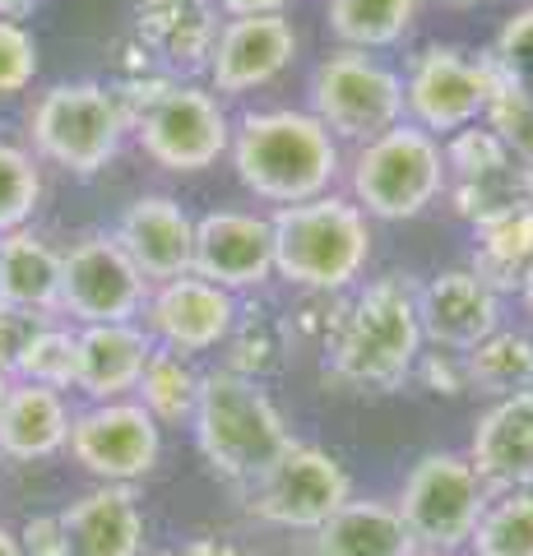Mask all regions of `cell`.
Returning a JSON list of instances; mask_svg holds the SVG:
<instances>
[{
  "label": "cell",
  "mask_w": 533,
  "mask_h": 556,
  "mask_svg": "<svg viewBox=\"0 0 533 556\" xmlns=\"http://www.w3.org/2000/svg\"><path fill=\"white\" fill-rule=\"evenodd\" d=\"M422 348L418 278H367L348 292L343 325L325 348V386L343 394H399Z\"/></svg>",
  "instance_id": "1"
},
{
  "label": "cell",
  "mask_w": 533,
  "mask_h": 556,
  "mask_svg": "<svg viewBox=\"0 0 533 556\" xmlns=\"http://www.w3.org/2000/svg\"><path fill=\"white\" fill-rule=\"evenodd\" d=\"M228 159L246 195L274 208L330 195L343 177V144L302 108L237 116Z\"/></svg>",
  "instance_id": "2"
},
{
  "label": "cell",
  "mask_w": 533,
  "mask_h": 556,
  "mask_svg": "<svg viewBox=\"0 0 533 556\" xmlns=\"http://www.w3.org/2000/svg\"><path fill=\"white\" fill-rule=\"evenodd\" d=\"M274 223V278L292 292H353L371 265V218L348 195L283 204Z\"/></svg>",
  "instance_id": "3"
},
{
  "label": "cell",
  "mask_w": 533,
  "mask_h": 556,
  "mask_svg": "<svg viewBox=\"0 0 533 556\" xmlns=\"http://www.w3.org/2000/svg\"><path fill=\"white\" fill-rule=\"evenodd\" d=\"M191 427H195V450L210 464V473L232 482L237 492L261 478L297 441L283 408L274 404L261 380H246L228 367L204 371Z\"/></svg>",
  "instance_id": "4"
},
{
  "label": "cell",
  "mask_w": 533,
  "mask_h": 556,
  "mask_svg": "<svg viewBox=\"0 0 533 556\" xmlns=\"http://www.w3.org/2000/svg\"><path fill=\"white\" fill-rule=\"evenodd\" d=\"M348 200L376 223L422 218L445 195V149L413 121H399L385 135L367 139L343 159Z\"/></svg>",
  "instance_id": "5"
},
{
  "label": "cell",
  "mask_w": 533,
  "mask_h": 556,
  "mask_svg": "<svg viewBox=\"0 0 533 556\" xmlns=\"http://www.w3.org/2000/svg\"><path fill=\"white\" fill-rule=\"evenodd\" d=\"M126 116L102 79H65L33 98L28 149L65 177H98L126 144Z\"/></svg>",
  "instance_id": "6"
},
{
  "label": "cell",
  "mask_w": 533,
  "mask_h": 556,
  "mask_svg": "<svg viewBox=\"0 0 533 556\" xmlns=\"http://www.w3.org/2000/svg\"><path fill=\"white\" fill-rule=\"evenodd\" d=\"M306 93H312V108L306 112L348 149L367 144V139L408 121L404 116V75L363 47H334L330 56H320Z\"/></svg>",
  "instance_id": "7"
},
{
  "label": "cell",
  "mask_w": 533,
  "mask_h": 556,
  "mask_svg": "<svg viewBox=\"0 0 533 556\" xmlns=\"http://www.w3.org/2000/svg\"><path fill=\"white\" fill-rule=\"evenodd\" d=\"M404 116L427 135L450 139L455 130L483 121L502 75L487 51H469L455 42H427L404 61Z\"/></svg>",
  "instance_id": "8"
},
{
  "label": "cell",
  "mask_w": 533,
  "mask_h": 556,
  "mask_svg": "<svg viewBox=\"0 0 533 556\" xmlns=\"http://www.w3.org/2000/svg\"><path fill=\"white\" fill-rule=\"evenodd\" d=\"M487 482L459 450H427L404 473L394 510L408 525L418 552H464L473 538L478 515L487 506Z\"/></svg>",
  "instance_id": "9"
},
{
  "label": "cell",
  "mask_w": 533,
  "mask_h": 556,
  "mask_svg": "<svg viewBox=\"0 0 533 556\" xmlns=\"http://www.w3.org/2000/svg\"><path fill=\"white\" fill-rule=\"evenodd\" d=\"M130 135L153 167L172 177H195L228 159L232 112L204 79H172V89L140 116Z\"/></svg>",
  "instance_id": "10"
},
{
  "label": "cell",
  "mask_w": 533,
  "mask_h": 556,
  "mask_svg": "<svg viewBox=\"0 0 533 556\" xmlns=\"http://www.w3.org/2000/svg\"><path fill=\"white\" fill-rule=\"evenodd\" d=\"M343 501H353V478L330 450L292 441L255 482L242 486L251 519L288 533H316Z\"/></svg>",
  "instance_id": "11"
},
{
  "label": "cell",
  "mask_w": 533,
  "mask_h": 556,
  "mask_svg": "<svg viewBox=\"0 0 533 556\" xmlns=\"http://www.w3.org/2000/svg\"><path fill=\"white\" fill-rule=\"evenodd\" d=\"M149 288L112 232H84L71 251H61V316L75 325L140 320Z\"/></svg>",
  "instance_id": "12"
},
{
  "label": "cell",
  "mask_w": 533,
  "mask_h": 556,
  "mask_svg": "<svg viewBox=\"0 0 533 556\" xmlns=\"http://www.w3.org/2000/svg\"><path fill=\"white\" fill-rule=\"evenodd\" d=\"M71 455L93 482H126L135 486L149 478L163 459V427L140 399H107V404H89L71 417Z\"/></svg>",
  "instance_id": "13"
},
{
  "label": "cell",
  "mask_w": 533,
  "mask_h": 556,
  "mask_svg": "<svg viewBox=\"0 0 533 556\" xmlns=\"http://www.w3.org/2000/svg\"><path fill=\"white\" fill-rule=\"evenodd\" d=\"M191 274L251 298L274 278V223L261 208H210L195 218Z\"/></svg>",
  "instance_id": "14"
},
{
  "label": "cell",
  "mask_w": 533,
  "mask_h": 556,
  "mask_svg": "<svg viewBox=\"0 0 533 556\" xmlns=\"http://www.w3.org/2000/svg\"><path fill=\"white\" fill-rule=\"evenodd\" d=\"M297 24L288 14H251V20H223L218 42L204 65V84L228 102L265 89L297 61Z\"/></svg>",
  "instance_id": "15"
},
{
  "label": "cell",
  "mask_w": 533,
  "mask_h": 556,
  "mask_svg": "<svg viewBox=\"0 0 533 556\" xmlns=\"http://www.w3.org/2000/svg\"><path fill=\"white\" fill-rule=\"evenodd\" d=\"M237 302L228 288L210 283L200 274H181V278H163L149 288L144 316L140 325L149 329V339L158 348H172L181 357H200L223 348L237 316Z\"/></svg>",
  "instance_id": "16"
},
{
  "label": "cell",
  "mask_w": 533,
  "mask_h": 556,
  "mask_svg": "<svg viewBox=\"0 0 533 556\" xmlns=\"http://www.w3.org/2000/svg\"><path fill=\"white\" fill-rule=\"evenodd\" d=\"M218 28L223 14L214 0H135L130 5V38L177 79L204 75Z\"/></svg>",
  "instance_id": "17"
},
{
  "label": "cell",
  "mask_w": 533,
  "mask_h": 556,
  "mask_svg": "<svg viewBox=\"0 0 533 556\" xmlns=\"http://www.w3.org/2000/svg\"><path fill=\"white\" fill-rule=\"evenodd\" d=\"M112 237L122 241V251L135 260L149 283L163 278H181L191 274V255H195V218L186 214V204L163 190H144L135 195L122 218H116Z\"/></svg>",
  "instance_id": "18"
},
{
  "label": "cell",
  "mask_w": 533,
  "mask_h": 556,
  "mask_svg": "<svg viewBox=\"0 0 533 556\" xmlns=\"http://www.w3.org/2000/svg\"><path fill=\"white\" fill-rule=\"evenodd\" d=\"M418 320L422 339L455 353H473L487 334L502 329V292H492L469 265L441 269L418 283Z\"/></svg>",
  "instance_id": "19"
},
{
  "label": "cell",
  "mask_w": 533,
  "mask_h": 556,
  "mask_svg": "<svg viewBox=\"0 0 533 556\" xmlns=\"http://www.w3.org/2000/svg\"><path fill=\"white\" fill-rule=\"evenodd\" d=\"M464 459L487 482V492L533 486V390L492 399V408L473 422Z\"/></svg>",
  "instance_id": "20"
},
{
  "label": "cell",
  "mask_w": 533,
  "mask_h": 556,
  "mask_svg": "<svg viewBox=\"0 0 533 556\" xmlns=\"http://www.w3.org/2000/svg\"><path fill=\"white\" fill-rule=\"evenodd\" d=\"M149 353H153V339L140 320L75 325V390L89 404L130 399L144 376Z\"/></svg>",
  "instance_id": "21"
},
{
  "label": "cell",
  "mask_w": 533,
  "mask_h": 556,
  "mask_svg": "<svg viewBox=\"0 0 533 556\" xmlns=\"http://www.w3.org/2000/svg\"><path fill=\"white\" fill-rule=\"evenodd\" d=\"M71 556H144V506L126 482H98L61 510Z\"/></svg>",
  "instance_id": "22"
},
{
  "label": "cell",
  "mask_w": 533,
  "mask_h": 556,
  "mask_svg": "<svg viewBox=\"0 0 533 556\" xmlns=\"http://www.w3.org/2000/svg\"><path fill=\"white\" fill-rule=\"evenodd\" d=\"M71 417H75V408L61 390L10 380L5 399H0V459L38 464V459L65 455Z\"/></svg>",
  "instance_id": "23"
},
{
  "label": "cell",
  "mask_w": 533,
  "mask_h": 556,
  "mask_svg": "<svg viewBox=\"0 0 533 556\" xmlns=\"http://www.w3.org/2000/svg\"><path fill=\"white\" fill-rule=\"evenodd\" d=\"M292 353H297V339H292L283 306H274L261 292L237 302L232 329H228V339H223V367L265 386V380H274L288 367Z\"/></svg>",
  "instance_id": "24"
},
{
  "label": "cell",
  "mask_w": 533,
  "mask_h": 556,
  "mask_svg": "<svg viewBox=\"0 0 533 556\" xmlns=\"http://www.w3.org/2000/svg\"><path fill=\"white\" fill-rule=\"evenodd\" d=\"M312 538H316V556H413L418 552L408 525L394 510V501H376V496L343 501Z\"/></svg>",
  "instance_id": "25"
},
{
  "label": "cell",
  "mask_w": 533,
  "mask_h": 556,
  "mask_svg": "<svg viewBox=\"0 0 533 556\" xmlns=\"http://www.w3.org/2000/svg\"><path fill=\"white\" fill-rule=\"evenodd\" d=\"M0 302L61 316V251L33 228L0 237Z\"/></svg>",
  "instance_id": "26"
},
{
  "label": "cell",
  "mask_w": 533,
  "mask_h": 556,
  "mask_svg": "<svg viewBox=\"0 0 533 556\" xmlns=\"http://www.w3.org/2000/svg\"><path fill=\"white\" fill-rule=\"evenodd\" d=\"M469 269L483 278L492 292H502V298H510V292L520 298L524 283L533 278V204L473 228Z\"/></svg>",
  "instance_id": "27"
},
{
  "label": "cell",
  "mask_w": 533,
  "mask_h": 556,
  "mask_svg": "<svg viewBox=\"0 0 533 556\" xmlns=\"http://www.w3.org/2000/svg\"><path fill=\"white\" fill-rule=\"evenodd\" d=\"M445 195H450V208L469 228H483V223H496L515 214V208L533 204V167H524L520 159H502L492 167L450 177L445 181Z\"/></svg>",
  "instance_id": "28"
},
{
  "label": "cell",
  "mask_w": 533,
  "mask_h": 556,
  "mask_svg": "<svg viewBox=\"0 0 533 556\" xmlns=\"http://www.w3.org/2000/svg\"><path fill=\"white\" fill-rule=\"evenodd\" d=\"M422 0H325V28L339 47L390 51L418 24Z\"/></svg>",
  "instance_id": "29"
},
{
  "label": "cell",
  "mask_w": 533,
  "mask_h": 556,
  "mask_svg": "<svg viewBox=\"0 0 533 556\" xmlns=\"http://www.w3.org/2000/svg\"><path fill=\"white\" fill-rule=\"evenodd\" d=\"M200 380H204V371H195V357H181V353H172V348L153 343L144 376H140V386H135V399L153 413L158 427H181V422H191V413L200 404Z\"/></svg>",
  "instance_id": "30"
},
{
  "label": "cell",
  "mask_w": 533,
  "mask_h": 556,
  "mask_svg": "<svg viewBox=\"0 0 533 556\" xmlns=\"http://www.w3.org/2000/svg\"><path fill=\"white\" fill-rule=\"evenodd\" d=\"M524 390H533V334L502 325L469 353V394L506 399Z\"/></svg>",
  "instance_id": "31"
},
{
  "label": "cell",
  "mask_w": 533,
  "mask_h": 556,
  "mask_svg": "<svg viewBox=\"0 0 533 556\" xmlns=\"http://www.w3.org/2000/svg\"><path fill=\"white\" fill-rule=\"evenodd\" d=\"M469 556H533V486L487 496L469 538Z\"/></svg>",
  "instance_id": "32"
},
{
  "label": "cell",
  "mask_w": 533,
  "mask_h": 556,
  "mask_svg": "<svg viewBox=\"0 0 533 556\" xmlns=\"http://www.w3.org/2000/svg\"><path fill=\"white\" fill-rule=\"evenodd\" d=\"M42 204V163L28 144L0 139V237L28 228Z\"/></svg>",
  "instance_id": "33"
},
{
  "label": "cell",
  "mask_w": 533,
  "mask_h": 556,
  "mask_svg": "<svg viewBox=\"0 0 533 556\" xmlns=\"http://www.w3.org/2000/svg\"><path fill=\"white\" fill-rule=\"evenodd\" d=\"M10 380H28V386H47V390H75V329L61 316L47 320L38 334L28 339V348L14 362Z\"/></svg>",
  "instance_id": "34"
},
{
  "label": "cell",
  "mask_w": 533,
  "mask_h": 556,
  "mask_svg": "<svg viewBox=\"0 0 533 556\" xmlns=\"http://www.w3.org/2000/svg\"><path fill=\"white\" fill-rule=\"evenodd\" d=\"M487 56H492L506 89L533 98V5L510 14L502 24V33H496V42L487 47Z\"/></svg>",
  "instance_id": "35"
},
{
  "label": "cell",
  "mask_w": 533,
  "mask_h": 556,
  "mask_svg": "<svg viewBox=\"0 0 533 556\" xmlns=\"http://www.w3.org/2000/svg\"><path fill=\"white\" fill-rule=\"evenodd\" d=\"M343 311H348V292H297V302L288 306V325L297 348H330L339 334Z\"/></svg>",
  "instance_id": "36"
},
{
  "label": "cell",
  "mask_w": 533,
  "mask_h": 556,
  "mask_svg": "<svg viewBox=\"0 0 533 556\" xmlns=\"http://www.w3.org/2000/svg\"><path fill=\"white\" fill-rule=\"evenodd\" d=\"M483 121L496 130V139L510 149V159H520L524 167H533V98L529 93H515V89H496Z\"/></svg>",
  "instance_id": "37"
},
{
  "label": "cell",
  "mask_w": 533,
  "mask_h": 556,
  "mask_svg": "<svg viewBox=\"0 0 533 556\" xmlns=\"http://www.w3.org/2000/svg\"><path fill=\"white\" fill-rule=\"evenodd\" d=\"M38 38L20 20H0V98H20L38 79Z\"/></svg>",
  "instance_id": "38"
},
{
  "label": "cell",
  "mask_w": 533,
  "mask_h": 556,
  "mask_svg": "<svg viewBox=\"0 0 533 556\" xmlns=\"http://www.w3.org/2000/svg\"><path fill=\"white\" fill-rule=\"evenodd\" d=\"M413 380L427 390V394H469V353H455V348H436L427 343L418 362H413Z\"/></svg>",
  "instance_id": "39"
},
{
  "label": "cell",
  "mask_w": 533,
  "mask_h": 556,
  "mask_svg": "<svg viewBox=\"0 0 533 556\" xmlns=\"http://www.w3.org/2000/svg\"><path fill=\"white\" fill-rule=\"evenodd\" d=\"M56 316H38V311H24V306H5L0 302V371H14V362L28 348V339Z\"/></svg>",
  "instance_id": "40"
},
{
  "label": "cell",
  "mask_w": 533,
  "mask_h": 556,
  "mask_svg": "<svg viewBox=\"0 0 533 556\" xmlns=\"http://www.w3.org/2000/svg\"><path fill=\"white\" fill-rule=\"evenodd\" d=\"M20 547H24V556H71L61 515H28L20 525Z\"/></svg>",
  "instance_id": "41"
},
{
  "label": "cell",
  "mask_w": 533,
  "mask_h": 556,
  "mask_svg": "<svg viewBox=\"0 0 533 556\" xmlns=\"http://www.w3.org/2000/svg\"><path fill=\"white\" fill-rule=\"evenodd\" d=\"M223 20H251V14H288L292 0H214Z\"/></svg>",
  "instance_id": "42"
},
{
  "label": "cell",
  "mask_w": 533,
  "mask_h": 556,
  "mask_svg": "<svg viewBox=\"0 0 533 556\" xmlns=\"http://www.w3.org/2000/svg\"><path fill=\"white\" fill-rule=\"evenodd\" d=\"M177 556H246V552L237 543H228V538H210V533H204V538H191V543H186Z\"/></svg>",
  "instance_id": "43"
},
{
  "label": "cell",
  "mask_w": 533,
  "mask_h": 556,
  "mask_svg": "<svg viewBox=\"0 0 533 556\" xmlns=\"http://www.w3.org/2000/svg\"><path fill=\"white\" fill-rule=\"evenodd\" d=\"M38 5H42V0H0V20H20L24 24Z\"/></svg>",
  "instance_id": "44"
},
{
  "label": "cell",
  "mask_w": 533,
  "mask_h": 556,
  "mask_svg": "<svg viewBox=\"0 0 533 556\" xmlns=\"http://www.w3.org/2000/svg\"><path fill=\"white\" fill-rule=\"evenodd\" d=\"M0 556H24V547H20V529H5V525H0Z\"/></svg>",
  "instance_id": "45"
},
{
  "label": "cell",
  "mask_w": 533,
  "mask_h": 556,
  "mask_svg": "<svg viewBox=\"0 0 533 556\" xmlns=\"http://www.w3.org/2000/svg\"><path fill=\"white\" fill-rule=\"evenodd\" d=\"M436 5H450V10H473V5H483V0H436Z\"/></svg>",
  "instance_id": "46"
},
{
  "label": "cell",
  "mask_w": 533,
  "mask_h": 556,
  "mask_svg": "<svg viewBox=\"0 0 533 556\" xmlns=\"http://www.w3.org/2000/svg\"><path fill=\"white\" fill-rule=\"evenodd\" d=\"M520 302H524V311H529V316H533V278H529V283H524V292H520Z\"/></svg>",
  "instance_id": "47"
},
{
  "label": "cell",
  "mask_w": 533,
  "mask_h": 556,
  "mask_svg": "<svg viewBox=\"0 0 533 556\" xmlns=\"http://www.w3.org/2000/svg\"><path fill=\"white\" fill-rule=\"evenodd\" d=\"M5 390H10V376H5V371H0V399H5Z\"/></svg>",
  "instance_id": "48"
},
{
  "label": "cell",
  "mask_w": 533,
  "mask_h": 556,
  "mask_svg": "<svg viewBox=\"0 0 533 556\" xmlns=\"http://www.w3.org/2000/svg\"><path fill=\"white\" fill-rule=\"evenodd\" d=\"M413 556H450V552H413Z\"/></svg>",
  "instance_id": "49"
},
{
  "label": "cell",
  "mask_w": 533,
  "mask_h": 556,
  "mask_svg": "<svg viewBox=\"0 0 533 556\" xmlns=\"http://www.w3.org/2000/svg\"><path fill=\"white\" fill-rule=\"evenodd\" d=\"M149 556H177V552H149Z\"/></svg>",
  "instance_id": "50"
}]
</instances>
